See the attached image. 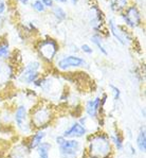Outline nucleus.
Here are the masks:
<instances>
[{
    "label": "nucleus",
    "instance_id": "9",
    "mask_svg": "<svg viewBox=\"0 0 146 158\" xmlns=\"http://www.w3.org/2000/svg\"><path fill=\"white\" fill-rule=\"evenodd\" d=\"M60 135L64 138H67V139L81 140L83 138L87 137V135H88V128L83 124H81L77 120H75L70 123V124L63 131Z\"/></svg>",
    "mask_w": 146,
    "mask_h": 158
},
{
    "label": "nucleus",
    "instance_id": "17",
    "mask_svg": "<svg viewBox=\"0 0 146 158\" xmlns=\"http://www.w3.org/2000/svg\"><path fill=\"white\" fill-rule=\"evenodd\" d=\"M53 149V144L50 141H43L35 149V152L37 154V158H50L51 151Z\"/></svg>",
    "mask_w": 146,
    "mask_h": 158
},
{
    "label": "nucleus",
    "instance_id": "23",
    "mask_svg": "<svg viewBox=\"0 0 146 158\" xmlns=\"http://www.w3.org/2000/svg\"><path fill=\"white\" fill-rule=\"evenodd\" d=\"M32 8L35 10L36 12H39V13L45 12V10H46V6H43V3L40 1V0H35V1L32 3Z\"/></svg>",
    "mask_w": 146,
    "mask_h": 158
},
{
    "label": "nucleus",
    "instance_id": "20",
    "mask_svg": "<svg viewBox=\"0 0 146 158\" xmlns=\"http://www.w3.org/2000/svg\"><path fill=\"white\" fill-rule=\"evenodd\" d=\"M128 0H110V9L113 12H121L126 9Z\"/></svg>",
    "mask_w": 146,
    "mask_h": 158
},
{
    "label": "nucleus",
    "instance_id": "27",
    "mask_svg": "<svg viewBox=\"0 0 146 158\" xmlns=\"http://www.w3.org/2000/svg\"><path fill=\"white\" fill-rule=\"evenodd\" d=\"M4 11H6V3L2 1V2H0V15H2Z\"/></svg>",
    "mask_w": 146,
    "mask_h": 158
},
{
    "label": "nucleus",
    "instance_id": "19",
    "mask_svg": "<svg viewBox=\"0 0 146 158\" xmlns=\"http://www.w3.org/2000/svg\"><path fill=\"white\" fill-rule=\"evenodd\" d=\"M90 40H91V42L93 43L94 46H96L97 49H99V51L102 53V54L105 55V56H107V55H108V51H107L106 47L104 46L103 40H102V36H99V34H94V35L91 36Z\"/></svg>",
    "mask_w": 146,
    "mask_h": 158
},
{
    "label": "nucleus",
    "instance_id": "8",
    "mask_svg": "<svg viewBox=\"0 0 146 158\" xmlns=\"http://www.w3.org/2000/svg\"><path fill=\"white\" fill-rule=\"evenodd\" d=\"M87 65L86 60L79 55L69 54L65 55L56 62V68L59 71H68L70 69H77V68L85 67Z\"/></svg>",
    "mask_w": 146,
    "mask_h": 158
},
{
    "label": "nucleus",
    "instance_id": "6",
    "mask_svg": "<svg viewBox=\"0 0 146 158\" xmlns=\"http://www.w3.org/2000/svg\"><path fill=\"white\" fill-rule=\"evenodd\" d=\"M107 98H108L107 94H103L102 96H97L87 100L84 107H83L85 110V114H86L85 116L90 120H97L101 122V117L102 114H103Z\"/></svg>",
    "mask_w": 146,
    "mask_h": 158
},
{
    "label": "nucleus",
    "instance_id": "25",
    "mask_svg": "<svg viewBox=\"0 0 146 158\" xmlns=\"http://www.w3.org/2000/svg\"><path fill=\"white\" fill-rule=\"evenodd\" d=\"M81 51L84 52L85 54H92L93 53V49L88 45V44H84V45L81 46Z\"/></svg>",
    "mask_w": 146,
    "mask_h": 158
},
{
    "label": "nucleus",
    "instance_id": "11",
    "mask_svg": "<svg viewBox=\"0 0 146 158\" xmlns=\"http://www.w3.org/2000/svg\"><path fill=\"white\" fill-rule=\"evenodd\" d=\"M122 18H123L124 23L130 28H137L138 26L141 25V21H142L140 11L136 6H131L127 8L125 13L122 14Z\"/></svg>",
    "mask_w": 146,
    "mask_h": 158
},
{
    "label": "nucleus",
    "instance_id": "7",
    "mask_svg": "<svg viewBox=\"0 0 146 158\" xmlns=\"http://www.w3.org/2000/svg\"><path fill=\"white\" fill-rule=\"evenodd\" d=\"M37 53L39 57L47 64H51L56 57L58 51H59V45L53 38H46L40 40L36 47Z\"/></svg>",
    "mask_w": 146,
    "mask_h": 158
},
{
    "label": "nucleus",
    "instance_id": "18",
    "mask_svg": "<svg viewBox=\"0 0 146 158\" xmlns=\"http://www.w3.org/2000/svg\"><path fill=\"white\" fill-rule=\"evenodd\" d=\"M12 55L11 48L6 40L0 43V62H4L6 60H10Z\"/></svg>",
    "mask_w": 146,
    "mask_h": 158
},
{
    "label": "nucleus",
    "instance_id": "16",
    "mask_svg": "<svg viewBox=\"0 0 146 158\" xmlns=\"http://www.w3.org/2000/svg\"><path fill=\"white\" fill-rule=\"evenodd\" d=\"M136 149L138 152L144 153L146 152V128L145 125H142L139 128L137 136H136Z\"/></svg>",
    "mask_w": 146,
    "mask_h": 158
},
{
    "label": "nucleus",
    "instance_id": "13",
    "mask_svg": "<svg viewBox=\"0 0 146 158\" xmlns=\"http://www.w3.org/2000/svg\"><path fill=\"white\" fill-rule=\"evenodd\" d=\"M108 25H109V29H110V33L112 34V35L114 36V38H116V40H118L121 45L126 46L128 44V42H130L131 40L129 34L122 30L121 27H119L118 25H116V23H114L113 19H110V20H109Z\"/></svg>",
    "mask_w": 146,
    "mask_h": 158
},
{
    "label": "nucleus",
    "instance_id": "12",
    "mask_svg": "<svg viewBox=\"0 0 146 158\" xmlns=\"http://www.w3.org/2000/svg\"><path fill=\"white\" fill-rule=\"evenodd\" d=\"M46 138H47V132L45 130H36L33 131V133L28 137H24V141L29 151L32 153L41 142L45 141Z\"/></svg>",
    "mask_w": 146,
    "mask_h": 158
},
{
    "label": "nucleus",
    "instance_id": "22",
    "mask_svg": "<svg viewBox=\"0 0 146 158\" xmlns=\"http://www.w3.org/2000/svg\"><path fill=\"white\" fill-rule=\"evenodd\" d=\"M109 89H110V92L112 94V99L114 102H120L121 101V97H122V92L121 89L119 88L118 86L113 84H109Z\"/></svg>",
    "mask_w": 146,
    "mask_h": 158
},
{
    "label": "nucleus",
    "instance_id": "1",
    "mask_svg": "<svg viewBox=\"0 0 146 158\" xmlns=\"http://www.w3.org/2000/svg\"><path fill=\"white\" fill-rule=\"evenodd\" d=\"M86 153L88 158H112L113 147L109 139V134L105 132H96L87 135Z\"/></svg>",
    "mask_w": 146,
    "mask_h": 158
},
{
    "label": "nucleus",
    "instance_id": "3",
    "mask_svg": "<svg viewBox=\"0 0 146 158\" xmlns=\"http://www.w3.org/2000/svg\"><path fill=\"white\" fill-rule=\"evenodd\" d=\"M53 141L57 147L59 158H81L84 153V143L79 139H67L62 135H56Z\"/></svg>",
    "mask_w": 146,
    "mask_h": 158
},
{
    "label": "nucleus",
    "instance_id": "21",
    "mask_svg": "<svg viewBox=\"0 0 146 158\" xmlns=\"http://www.w3.org/2000/svg\"><path fill=\"white\" fill-rule=\"evenodd\" d=\"M52 14L54 15L55 18L57 19V20H65L66 18H67V14H66V12L63 10V8H60V6H53L52 9Z\"/></svg>",
    "mask_w": 146,
    "mask_h": 158
},
{
    "label": "nucleus",
    "instance_id": "5",
    "mask_svg": "<svg viewBox=\"0 0 146 158\" xmlns=\"http://www.w3.org/2000/svg\"><path fill=\"white\" fill-rule=\"evenodd\" d=\"M41 67L43 64L39 60H31L30 63L26 64L19 70L18 73L15 75V79L17 82H19L22 85H34L36 81L41 77Z\"/></svg>",
    "mask_w": 146,
    "mask_h": 158
},
{
    "label": "nucleus",
    "instance_id": "14",
    "mask_svg": "<svg viewBox=\"0 0 146 158\" xmlns=\"http://www.w3.org/2000/svg\"><path fill=\"white\" fill-rule=\"evenodd\" d=\"M109 139H110L114 151L122 153L125 150V139H124V135L120 128H114L112 132L109 134Z\"/></svg>",
    "mask_w": 146,
    "mask_h": 158
},
{
    "label": "nucleus",
    "instance_id": "32",
    "mask_svg": "<svg viewBox=\"0 0 146 158\" xmlns=\"http://www.w3.org/2000/svg\"><path fill=\"white\" fill-rule=\"evenodd\" d=\"M0 2H2V0H0Z\"/></svg>",
    "mask_w": 146,
    "mask_h": 158
},
{
    "label": "nucleus",
    "instance_id": "30",
    "mask_svg": "<svg viewBox=\"0 0 146 158\" xmlns=\"http://www.w3.org/2000/svg\"><path fill=\"white\" fill-rule=\"evenodd\" d=\"M71 1H72L73 4H76L77 3V0H71Z\"/></svg>",
    "mask_w": 146,
    "mask_h": 158
},
{
    "label": "nucleus",
    "instance_id": "28",
    "mask_svg": "<svg viewBox=\"0 0 146 158\" xmlns=\"http://www.w3.org/2000/svg\"><path fill=\"white\" fill-rule=\"evenodd\" d=\"M19 1H20L22 4H26V3L29 2V0H19Z\"/></svg>",
    "mask_w": 146,
    "mask_h": 158
},
{
    "label": "nucleus",
    "instance_id": "31",
    "mask_svg": "<svg viewBox=\"0 0 146 158\" xmlns=\"http://www.w3.org/2000/svg\"><path fill=\"white\" fill-rule=\"evenodd\" d=\"M1 158H11V157H9V156H6V157H1Z\"/></svg>",
    "mask_w": 146,
    "mask_h": 158
},
{
    "label": "nucleus",
    "instance_id": "26",
    "mask_svg": "<svg viewBox=\"0 0 146 158\" xmlns=\"http://www.w3.org/2000/svg\"><path fill=\"white\" fill-rule=\"evenodd\" d=\"M40 1L43 2L46 8H52L53 6V0H40Z\"/></svg>",
    "mask_w": 146,
    "mask_h": 158
},
{
    "label": "nucleus",
    "instance_id": "4",
    "mask_svg": "<svg viewBox=\"0 0 146 158\" xmlns=\"http://www.w3.org/2000/svg\"><path fill=\"white\" fill-rule=\"evenodd\" d=\"M13 123L19 133L24 137L33 133V127L30 122V107L26 103L18 104L13 111Z\"/></svg>",
    "mask_w": 146,
    "mask_h": 158
},
{
    "label": "nucleus",
    "instance_id": "29",
    "mask_svg": "<svg viewBox=\"0 0 146 158\" xmlns=\"http://www.w3.org/2000/svg\"><path fill=\"white\" fill-rule=\"evenodd\" d=\"M56 1H58V2H63V3H66V2H67L68 0H56Z\"/></svg>",
    "mask_w": 146,
    "mask_h": 158
},
{
    "label": "nucleus",
    "instance_id": "24",
    "mask_svg": "<svg viewBox=\"0 0 146 158\" xmlns=\"http://www.w3.org/2000/svg\"><path fill=\"white\" fill-rule=\"evenodd\" d=\"M125 148L126 149H128V152H129L130 156H137L138 154V151L137 149L135 148V145L132 144V143H125Z\"/></svg>",
    "mask_w": 146,
    "mask_h": 158
},
{
    "label": "nucleus",
    "instance_id": "10",
    "mask_svg": "<svg viewBox=\"0 0 146 158\" xmlns=\"http://www.w3.org/2000/svg\"><path fill=\"white\" fill-rule=\"evenodd\" d=\"M15 68L10 62H0V89L4 88L15 77Z\"/></svg>",
    "mask_w": 146,
    "mask_h": 158
},
{
    "label": "nucleus",
    "instance_id": "15",
    "mask_svg": "<svg viewBox=\"0 0 146 158\" xmlns=\"http://www.w3.org/2000/svg\"><path fill=\"white\" fill-rule=\"evenodd\" d=\"M30 154L31 152L29 151L28 147L26 144V141L23 139L22 142L17 143L15 147L11 150V152H10L8 156L11 158H26Z\"/></svg>",
    "mask_w": 146,
    "mask_h": 158
},
{
    "label": "nucleus",
    "instance_id": "2",
    "mask_svg": "<svg viewBox=\"0 0 146 158\" xmlns=\"http://www.w3.org/2000/svg\"><path fill=\"white\" fill-rule=\"evenodd\" d=\"M56 118L55 107L46 100H38L30 107V122L33 131L45 130L51 126Z\"/></svg>",
    "mask_w": 146,
    "mask_h": 158
}]
</instances>
